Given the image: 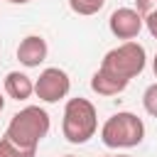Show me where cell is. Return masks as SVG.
<instances>
[{"label": "cell", "instance_id": "1", "mask_svg": "<svg viewBox=\"0 0 157 157\" xmlns=\"http://www.w3.org/2000/svg\"><path fill=\"white\" fill-rule=\"evenodd\" d=\"M47 132H49V113L39 105H27L12 115L5 137L22 150L37 152V145L47 137Z\"/></svg>", "mask_w": 157, "mask_h": 157}, {"label": "cell", "instance_id": "2", "mask_svg": "<svg viewBox=\"0 0 157 157\" xmlns=\"http://www.w3.org/2000/svg\"><path fill=\"white\" fill-rule=\"evenodd\" d=\"M98 130V113L96 105L86 98H69L64 105L61 118V132L71 145L88 142Z\"/></svg>", "mask_w": 157, "mask_h": 157}, {"label": "cell", "instance_id": "3", "mask_svg": "<svg viewBox=\"0 0 157 157\" xmlns=\"http://www.w3.org/2000/svg\"><path fill=\"white\" fill-rule=\"evenodd\" d=\"M145 64H147L145 47L137 44V42H132V39H128V42H123L120 47L110 49L103 56L101 71H105V74H110V76L123 78V81L130 83V78H135L137 74H142Z\"/></svg>", "mask_w": 157, "mask_h": 157}, {"label": "cell", "instance_id": "4", "mask_svg": "<svg viewBox=\"0 0 157 157\" xmlns=\"http://www.w3.org/2000/svg\"><path fill=\"white\" fill-rule=\"evenodd\" d=\"M142 137H145V123L135 113H128V110L110 115L103 123V128H101L103 145L113 147V150H118V147H135V145L142 142Z\"/></svg>", "mask_w": 157, "mask_h": 157}, {"label": "cell", "instance_id": "5", "mask_svg": "<svg viewBox=\"0 0 157 157\" xmlns=\"http://www.w3.org/2000/svg\"><path fill=\"white\" fill-rule=\"evenodd\" d=\"M71 88V81H69V74L64 69H56V66H49L39 74V78L34 81V93L39 101L44 103H56L61 98H66Z\"/></svg>", "mask_w": 157, "mask_h": 157}, {"label": "cell", "instance_id": "6", "mask_svg": "<svg viewBox=\"0 0 157 157\" xmlns=\"http://www.w3.org/2000/svg\"><path fill=\"white\" fill-rule=\"evenodd\" d=\"M108 25H110V32L118 39H135L140 34V29H142V17L132 7H118L110 15Z\"/></svg>", "mask_w": 157, "mask_h": 157}, {"label": "cell", "instance_id": "7", "mask_svg": "<svg viewBox=\"0 0 157 157\" xmlns=\"http://www.w3.org/2000/svg\"><path fill=\"white\" fill-rule=\"evenodd\" d=\"M47 52H49V47H47V42H44V37H39V34H29V37H25L22 42H20V47H17V59H20V64H25V66H39L44 59H47Z\"/></svg>", "mask_w": 157, "mask_h": 157}, {"label": "cell", "instance_id": "8", "mask_svg": "<svg viewBox=\"0 0 157 157\" xmlns=\"http://www.w3.org/2000/svg\"><path fill=\"white\" fill-rule=\"evenodd\" d=\"M5 93L15 101H27L32 93H34V83L27 74L22 71H10L5 76Z\"/></svg>", "mask_w": 157, "mask_h": 157}, {"label": "cell", "instance_id": "9", "mask_svg": "<svg viewBox=\"0 0 157 157\" xmlns=\"http://www.w3.org/2000/svg\"><path fill=\"white\" fill-rule=\"evenodd\" d=\"M91 88L98 93V96H118V93H123L125 88H128V81H123V78H115V76H110V74H105V71H96L93 74V78H91Z\"/></svg>", "mask_w": 157, "mask_h": 157}, {"label": "cell", "instance_id": "10", "mask_svg": "<svg viewBox=\"0 0 157 157\" xmlns=\"http://www.w3.org/2000/svg\"><path fill=\"white\" fill-rule=\"evenodd\" d=\"M105 5V0H69V7L76 12V15H96L101 7Z\"/></svg>", "mask_w": 157, "mask_h": 157}, {"label": "cell", "instance_id": "11", "mask_svg": "<svg viewBox=\"0 0 157 157\" xmlns=\"http://www.w3.org/2000/svg\"><path fill=\"white\" fill-rule=\"evenodd\" d=\"M0 157H34L32 150H22L15 142H10L5 135L0 137Z\"/></svg>", "mask_w": 157, "mask_h": 157}, {"label": "cell", "instance_id": "12", "mask_svg": "<svg viewBox=\"0 0 157 157\" xmlns=\"http://www.w3.org/2000/svg\"><path fill=\"white\" fill-rule=\"evenodd\" d=\"M142 105H145V110H147L152 118H157V81L145 88V93H142Z\"/></svg>", "mask_w": 157, "mask_h": 157}, {"label": "cell", "instance_id": "13", "mask_svg": "<svg viewBox=\"0 0 157 157\" xmlns=\"http://www.w3.org/2000/svg\"><path fill=\"white\" fill-rule=\"evenodd\" d=\"M135 5H137L140 17H147V15L157 12V0H135Z\"/></svg>", "mask_w": 157, "mask_h": 157}, {"label": "cell", "instance_id": "14", "mask_svg": "<svg viewBox=\"0 0 157 157\" xmlns=\"http://www.w3.org/2000/svg\"><path fill=\"white\" fill-rule=\"evenodd\" d=\"M142 22L147 25V32L157 39V12H152V15H147V17H142Z\"/></svg>", "mask_w": 157, "mask_h": 157}, {"label": "cell", "instance_id": "15", "mask_svg": "<svg viewBox=\"0 0 157 157\" xmlns=\"http://www.w3.org/2000/svg\"><path fill=\"white\" fill-rule=\"evenodd\" d=\"M7 2H12V5H27L29 0H7Z\"/></svg>", "mask_w": 157, "mask_h": 157}, {"label": "cell", "instance_id": "16", "mask_svg": "<svg viewBox=\"0 0 157 157\" xmlns=\"http://www.w3.org/2000/svg\"><path fill=\"white\" fill-rule=\"evenodd\" d=\"M152 71H155V76H157V54H155V61H152Z\"/></svg>", "mask_w": 157, "mask_h": 157}, {"label": "cell", "instance_id": "17", "mask_svg": "<svg viewBox=\"0 0 157 157\" xmlns=\"http://www.w3.org/2000/svg\"><path fill=\"white\" fill-rule=\"evenodd\" d=\"M2 108H5V98L0 96V110H2Z\"/></svg>", "mask_w": 157, "mask_h": 157}, {"label": "cell", "instance_id": "18", "mask_svg": "<svg viewBox=\"0 0 157 157\" xmlns=\"http://www.w3.org/2000/svg\"><path fill=\"white\" fill-rule=\"evenodd\" d=\"M110 157H130V155H110Z\"/></svg>", "mask_w": 157, "mask_h": 157}, {"label": "cell", "instance_id": "19", "mask_svg": "<svg viewBox=\"0 0 157 157\" xmlns=\"http://www.w3.org/2000/svg\"><path fill=\"white\" fill-rule=\"evenodd\" d=\"M64 157H74V155H64Z\"/></svg>", "mask_w": 157, "mask_h": 157}]
</instances>
